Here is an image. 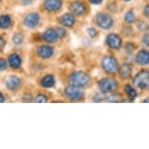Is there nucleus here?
I'll return each instance as SVG.
<instances>
[{"mask_svg": "<svg viewBox=\"0 0 149 149\" xmlns=\"http://www.w3.org/2000/svg\"><path fill=\"white\" fill-rule=\"evenodd\" d=\"M89 82V77L86 73L82 71L74 72L69 77L70 84L77 88H83Z\"/></svg>", "mask_w": 149, "mask_h": 149, "instance_id": "f257e3e1", "label": "nucleus"}, {"mask_svg": "<svg viewBox=\"0 0 149 149\" xmlns=\"http://www.w3.org/2000/svg\"><path fill=\"white\" fill-rule=\"evenodd\" d=\"M98 88L103 94L112 92L117 88V82L112 78H104L98 83Z\"/></svg>", "mask_w": 149, "mask_h": 149, "instance_id": "f03ea898", "label": "nucleus"}, {"mask_svg": "<svg viewBox=\"0 0 149 149\" xmlns=\"http://www.w3.org/2000/svg\"><path fill=\"white\" fill-rule=\"evenodd\" d=\"M148 71H141L134 77V78L133 80V83L140 89H146L148 86Z\"/></svg>", "mask_w": 149, "mask_h": 149, "instance_id": "7ed1b4c3", "label": "nucleus"}, {"mask_svg": "<svg viewBox=\"0 0 149 149\" xmlns=\"http://www.w3.org/2000/svg\"><path fill=\"white\" fill-rule=\"evenodd\" d=\"M103 70L109 73H116L119 70L117 61L113 57H105L102 61Z\"/></svg>", "mask_w": 149, "mask_h": 149, "instance_id": "20e7f679", "label": "nucleus"}, {"mask_svg": "<svg viewBox=\"0 0 149 149\" xmlns=\"http://www.w3.org/2000/svg\"><path fill=\"white\" fill-rule=\"evenodd\" d=\"M96 24L101 28L108 30L113 26V20L109 15L105 13H98L96 16Z\"/></svg>", "mask_w": 149, "mask_h": 149, "instance_id": "39448f33", "label": "nucleus"}, {"mask_svg": "<svg viewBox=\"0 0 149 149\" xmlns=\"http://www.w3.org/2000/svg\"><path fill=\"white\" fill-rule=\"evenodd\" d=\"M65 95L70 100H79L80 98L83 96V92L82 91L77 87H74V86H68L65 88L64 91Z\"/></svg>", "mask_w": 149, "mask_h": 149, "instance_id": "423d86ee", "label": "nucleus"}, {"mask_svg": "<svg viewBox=\"0 0 149 149\" xmlns=\"http://www.w3.org/2000/svg\"><path fill=\"white\" fill-rule=\"evenodd\" d=\"M40 16L36 13H31L25 17L24 24L29 28H34L39 24Z\"/></svg>", "mask_w": 149, "mask_h": 149, "instance_id": "0eeeda50", "label": "nucleus"}, {"mask_svg": "<svg viewBox=\"0 0 149 149\" xmlns=\"http://www.w3.org/2000/svg\"><path fill=\"white\" fill-rule=\"evenodd\" d=\"M106 43L108 46L110 47L111 49H118L121 47L122 41L120 37L115 34H110L108 35L106 38Z\"/></svg>", "mask_w": 149, "mask_h": 149, "instance_id": "6e6552de", "label": "nucleus"}, {"mask_svg": "<svg viewBox=\"0 0 149 149\" xmlns=\"http://www.w3.org/2000/svg\"><path fill=\"white\" fill-rule=\"evenodd\" d=\"M61 6V0H45L44 3V8L49 12L57 11Z\"/></svg>", "mask_w": 149, "mask_h": 149, "instance_id": "1a4fd4ad", "label": "nucleus"}, {"mask_svg": "<svg viewBox=\"0 0 149 149\" xmlns=\"http://www.w3.org/2000/svg\"><path fill=\"white\" fill-rule=\"evenodd\" d=\"M37 53L43 59H49L53 55V49L49 45H42L38 48Z\"/></svg>", "mask_w": 149, "mask_h": 149, "instance_id": "9d476101", "label": "nucleus"}, {"mask_svg": "<svg viewBox=\"0 0 149 149\" xmlns=\"http://www.w3.org/2000/svg\"><path fill=\"white\" fill-rule=\"evenodd\" d=\"M20 79L17 76L8 77L6 80V86L9 90H16L20 85Z\"/></svg>", "mask_w": 149, "mask_h": 149, "instance_id": "9b49d317", "label": "nucleus"}, {"mask_svg": "<svg viewBox=\"0 0 149 149\" xmlns=\"http://www.w3.org/2000/svg\"><path fill=\"white\" fill-rule=\"evenodd\" d=\"M70 11L72 13L77 15V16H80L82 15L85 11V6L80 1H76L73 2L70 5Z\"/></svg>", "mask_w": 149, "mask_h": 149, "instance_id": "f8f14e48", "label": "nucleus"}, {"mask_svg": "<svg viewBox=\"0 0 149 149\" xmlns=\"http://www.w3.org/2000/svg\"><path fill=\"white\" fill-rule=\"evenodd\" d=\"M136 62L139 65H148L149 63V54L146 50H141L136 56Z\"/></svg>", "mask_w": 149, "mask_h": 149, "instance_id": "ddd939ff", "label": "nucleus"}, {"mask_svg": "<svg viewBox=\"0 0 149 149\" xmlns=\"http://www.w3.org/2000/svg\"><path fill=\"white\" fill-rule=\"evenodd\" d=\"M58 35L56 31L53 29H48L43 33V38L49 43H54L58 39Z\"/></svg>", "mask_w": 149, "mask_h": 149, "instance_id": "4468645a", "label": "nucleus"}, {"mask_svg": "<svg viewBox=\"0 0 149 149\" xmlns=\"http://www.w3.org/2000/svg\"><path fill=\"white\" fill-rule=\"evenodd\" d=\"M59 20H60L61 24L65 26V27H71V26H73L74 22H75L74 17L70 13H65L60 17Z\"/></svg>", "mask_w": 149, "mask_h": 149, "instance_id": "2eb2a0df", "label": "nucleus"}, {"mask_svg": "<svg viewBox=\"0 0 149 149\" xmlns=\"http://www.w3.org/2000/svg\"><path fill=\"white\" fill-rule=\"evenodd\" d=\"M132 73V67L129 64H123L120 70V75L123 79H128Z\"/></svg>", "mask_w": 149, "mask_h": 149, "instance_id": "dca6fc26", "label": "nucleus"}, {"mask_svg": "<svg viewBox=\"0 0 149 149\" xmlns=\"http://www.w3.org/2000/svg\"><path fill=\"white\" fill-rule=\"evenodd\" d=\"M9 63L13 68L18 69L21 65L20 57L17 54H12L9 56Z\"/></svg>", "mask_w": 149, "mask_h": 149, "instance_id": "f3484780", "label": "nucleus"}, {"mask_svg": "<svg viewBox=\"0 0 149 149\" xmlns=\"http://www.w3.org/2000/svg\"><path fill=\"white\" fill-rule=\"evenodd\" d=\"M54 84H55V79L52 75H46L41 80V85L43 88H52L54 85Z\"/></svg>", "mask_w": 149, "mask_h": 149, "instance_id": "a211bd4d", "label": "nucleus"}, {"mask_svg": "<svg viewBox=\"0 0 149 149\" xmlns=\"http://www.w3.org/2000/svg\"><path fill=\"white\" fill-rule=\"evenodd\" d=\"M11 24V19L8 15H3L0 17V27L6 29Z\"/></svg>", "mask_w": 149, "mask_h": 149, "instance_id": "6ab92c4d", "label": "nucleus"}, {"mask_svg": "<svg viewBox=\"0 0 149 149\" xmlns=\"http://www.w3.org/2000/svg\"><path fill=\"white\" fill-rule=\"evenodd\" d=\"M124 91L125 92L127 93V95L129 96L131 99H134L135 98H137V92H136V91H135L130 85L125 86Z\"/></svg>", "mask_w": 149, "mask_h": 149, "instance_id": "aec40b11", "label": "nucleus"}, {"mask_svg": "<svg viewBox=\"0 0 149 149\" xmlns=\"http://www.w3.org/2000/svg\"><path fill=\"white\" fill-rule=\"evenodd\" d=\"M23 41H24V36L21 34H15L13 37V42L16 45H20L22 44Z\"/></svg>", "mask_w": 149, "mask_h": 149, "instance_id": "412c9836", "label": "nucleus"}, {"mask_svg": "<svg viewBox=\"0 0 149 149\" xmlns=\"http://www.w3.org/2000/svg\"><path fill=\"white\" fill-rule=\"evenodd\" d=\"M124 20L126 22L129 23V24L134 23L135 21L134 13L132 11H128L127 13H126V14L124 16Z\"/></svg>", "mask_w": 149, "mask_h": 149, "instance_id": "4be33fe9", "label": "nucleus"}, {"mask_svg": "<svg viewBox=\"0 0 149 149\" xmlns=\"http://www.w3.org/2000/svg\"><path fill=\"white\" fill-rule=\"evenodd\" d=\"M56 31L58 37L59 38H63L66 35V31L65 29H63V27H58L56 30Z\"/></svg>", "mask_w": 149, "mask_h": 149, "instance_id": "5701e85b", "label": "nucleus"}, {"mask_svg": "<svg viewBox=\"0 0 149 149\" xmlns=\"http://www.w3.org/2000/svg\"><path fill=\"white\" fill-rule=\"evenodd\" d=\"M87 33L91 38H94V37L96 36V34H97V31H96V30L95 28H93V27H89L87 29Z\"/></svg>", "mask_w": 149, "mask_h": 149, "instance_id": "b1692460", "label": "nucleus"}, {"mask_svg": "<svg viewBox=\"0 0 149 149\" xmlns=\"http://www.w3.org/2000/svg\"><path fill=\"white\" fill-rule=\"evenodd\" d=\"M35 102H46L47 98L44 95H38L35 98Z\"/></svg>", "mask_w": 149, "mask_h": 149, "instance_id": "393cba45", "label": "nucleus"}, {"mask_svg": "<svg viewBox=\"0 0 149 149\" xmlns=\"http://www.w3.org/2000/svg\"><path fill=\"white\" fill-rule=\"evenodd\" d=\"M7 68V63L4 59H0V70H5Z\"/></svg>", "mask_w": 149, "mask_h": 149, "instance_id": "a878e982", "label": "nucleus"}, {"mask_svg": "<svg viewBox=\"0 0 149 149\" xmlns=\"http://www.w3.org/2000/svg\"><path fill=\"white\" fill-rule=\"evenodd\" d=\"M104 99H105V97L103 96V95H100V94H97V95L94 97V98H93L94 102H102V101H103Z\"/></svg>", "mask_w": 149, "mask_h": 149, "instance_id": "bb28decb", "label": "nucleus"}, {"mask_svg": "<svg viewBox=\"0 0 149 149\" xmlns=\"http://www.w3.org/2000/svg\"><path fill=\"white\" fill-rule=\"evenodd\" d=\"M119 98H119L117 95H110L109 96L108 98H106V101L113 102H116V101H118L119 100Z\"/></svg>", "mask_w": 149, "mask_h": 149, "instance_id": "cd10ccee", "label": "nucleus"}, {"mask_svg": "<svg viewBox=\"0 0 149 149\" xmlns=\"http://www.w3.org/2000/svg\"><path fill=\"white\" fill-rule=\"evenodd\" d=\"M125 49H126V51H127L128 53H132L133 52H134V47H133V45L128 43V44L126 45Z\"/></svg>", "mask_w": 149, "mask_h": 149, "instance_id": "c85d7f7f", "label": "nucleus"}, {"mask_svg": "<svg viewBox=\"0 0 149 149\" xmlns=\"http://www.w3.org/2000/svg\"><path fill=\"white\" fill-rule=\"evenodd\" d=\"M137 27L139 28L141 31H144L147 28V24L144 22H140L137 24Z\"/></svg>", "mask_w": 149, "mask_h": 149, "instance_id": "c756f323", "label": "nucleus"}, {"mask_svg": "<svg viewBox=\"0 0 149 149\" xmlns=\"http://www.w3.org/2000/svg\"><path fill=\"white\" fill-rule=\"evenodd\" d=\"M143 43H144L146 46H148V33H147V34L144 36V38H143Z\"/></svg>", "mask_w": 149, "mask_h": 149, "instance_id": "7c9ffc66", "label": "nucleus"}, {"mask_svg": "<svg viewBox=\"0 0 149 149\" xmlns=\"http://www.w3.org/2000/svg\"><path fill=\"white\" fill-rule=\"evenodd\" d=\"M24 102H31V101L32 100V98L31 96L30 95H26L24 96Z\"/></svg>", "mask_w": 149, "mask_h": 149, "instance_id": "2f4dec72", "label": "nucleus"}, {"mask_svg": "<svg viewBox=\"0 0 149 149\" xmlns=\"http://www.w3.org/2000/svg\"><path fill=\"white\" fill-rule=\"evenodd\" d=\"M4 45H5V41H4V39H3V38L0 37V50L3 49Z\"/></svg>", "mask_w": 149, "mask_h": 149, "instance_id": "473e14b6", "label": "nucleus"}, {"mask_svg": "<svg viewBox=\"0 0 149 149\" xmlns=\"http://www.w3.org/2000/svg\"><path fill=\"white\" fill-rule=\"evenodd\" d=\"M89 1H90V3H92V4L98 5V4L102 3V0H89Z\"/></svg>", "mask_w": 149, "mask_h": 149, "instance_id": "72a5a7b5", "label": "nucleus"}, {"mask_svg": "<svg viewBox=\"0 0 149 149\" xmlns=\"http://www.w3.org/2000/svg\"><path fill=\"white\" fill-rule=\"evenodd\" d=\"M149 7H148V6H145V8H144V14L146 15L147 17H148V13H149Z\"/></svg>", "mask_w": 149, "mask_h": 149, "instance_id": "f704fd0d", "label": "nucleus"}, {"mask_svg": "<svg viewBox=\"0 0 149 149\" xmlns=\"http://www.w3.org/2000/svg\"><path fill=\"white\" fill-rule=\"evenodd\" d=\"M5 100V98H4V96L2 93H0V103L1 102H3Z\"/></svg>", "mask_w": 149, "mask_h": 149, "instance_id": "c9c22d12", "label": "nucleus"}, {"mask_svg": "<svg viewBox=\"0 0 149 149\" xmlns=\"http://www.w3.org/2000/svg\"><path fill=\"white\" fill-rule=\"evenodd\" d=\"M22 3H25V4H29V3H31V1L32 0H20Z\"/></svg>", "mask_w": 149, "mask_h": 149, "instance_id": "e433bc0d", "label": "nucleus"}, {"mask_svg": "<svg viewBox=\"0 0 149 149\" xmlns=\"http://www.w3.org/2000/svg\"><path fill=\"white\" fill-rule=\"evenodd\" d=\"M123 1H130V0H123Z\"/></svg>", "mask_w": 149, "mask_h": 149, "instance_id": "4c0bfd02", "label": "nucleus"}, {"mask_svg": "<svg viewBox=\"0 0 149 149\" xmlns=\"http://www.w3.org/2000/svg\"><path fill=\"white\" fill-rule=\"evenodd\" d=\"M0 1H1V0H0Z\"/></svg>", "mask_w": 149, "mask_h": 149, "instance_id": "58836bf2", "label": "nucleus"}]
</instances>
